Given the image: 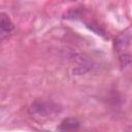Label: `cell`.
<instances>
[{"label":"cell","instance_id":"obj_1","mask_svg":"<svg viewBox=\"0 0 132 132\" xmlns=\"http://www.w3.org/2000/svg\"><path fill=\"white\" fill-rule=\"evenodd\" d=\"M61 110L62 108L60 105L54 102H46L41 100L34 101L29 108V112L31 114H36L39 117H50V116L59 113Z\"/></svg>","mask_w":132,"mask_h":132},{"label":"cell","instance_id":"obj_2","mask_svg":"<svg viewBox=\"0 0 132 132\" xmlns=\"http://www.w3.org/2000/svg\"><path fill=\"white\" fill-rule=\"evenodd\" d=\"M13 29H14V25L11 22L10 18L8 16V14L5 13V12H1L0 13V32H1V37L3 38L4 35L9 34Z\"/></svg>","mask_w":132,"mask_h":132},{"label":"cell","instance_id":"obj_3","mask_svg":"<svg viewBox=\"0 0 132 132\" xmlns=\"http://www.w3.org/2000/svg\"><path fill=\"white\" fill-rule=\"evenodd\" d=\"M79 126H80V123L78 120H76L74 118H67L61 122L58 129L63 130V131H69V130H75V129L79 128Z\"/></svg>","mask_w":132,"mask_h":132},{"label":"cell","instance_id":"obj_4","mask_svg":"<svg viewBox=\"0 0 132 132\" xmlns=\"http://www.w3.org/2000/svg\"><path fill=\"white\" fill-rule=\"evenodd\" d=\"M86 26H87V28H89L90 30H92L93 32H95L96 34L101 35V36H103V37L106 36V35H105V31H104L102 28H100L98 25L93 24V23H86Z\"/></svg>","mask_w":132,"mask_h":132},{"label":"cell","instance_id":"obj_5","mask_svg":"<svg viewBox=\"0 0 132 132\" xmlns=\"http://www.w3.org/2000/svg\"><path fill=\"white\" fill-rule=\"evenodd\" d=\"M120 63L123 67L125 66H128L132 63V56L131 55H128V54H124V55H121L120 56Z\"/></svg>","mask_w":132,"mask_h":132}]
</instances>
